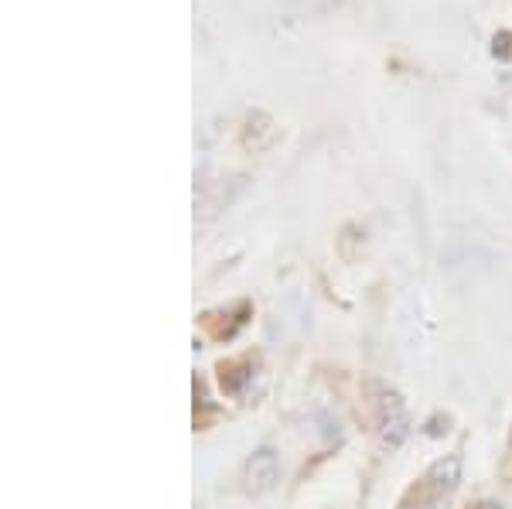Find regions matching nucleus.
<instances>
[{
	"label": "nucleus",
	"mask_w": 512,
	"mask_h": 509,
	"mask_svg": "<svg viewBox=\"0 0 512 509\" xmlns=\"http://www.w3.org/2000/svg\"><path fill=\"white\" fill-rule=\"evenodd\" d=\"M475 509H502V503H492V499H482V503H478Z\"/></svg>",
	"instance_id": "nucleus-4"
},
{
	"label": "nucleus",
	"mask_w": 512,
	"mask_h": 509,
	"mask_svg": "<svg viewBox=\"0 0 512 509\" xmlns=\"http://www.w3.org/2000/svg\"><path fill=\"white\" fill-rule=\"evenodd\" d=\"M509 451H512V428H509Z\"/></svg>",
	"instance_id": "nucleus-5"
},
{
	"label": "nucleus",
	"mask_w": 512,
	"mask_h": 509,
	"mask_svg": "<svg viewBox=\"0 0 512 509\" xmlns=\"http://www.w3.org/2000/svg\"><path fill=\"white\" fill-rule=\"evenodd\" d=\"M461 469H465V462H461L458 451L437 458L431 469L424 472V479H420V486L414 492L417 503L403 506V509H444V503H448L461 486Z\"/></svg>",
	"instance_id": "nucleus-1"
},
{
	"label": "nucleus",
	"mask_w": 512,
	"mask_h": 509,
	"mask_svg": "<svg viewBox=\"0 0 512 509\" xmlns=\"http://www.w3.org/2000/svg\"><path fill=\"white\" fill-rule=\"evenodd\" d=\"M373 390V410H376V431L383 438V445H403V438L410 434V417H407V404L400 400V393L386 383H369Z\"/></svg>",
	"instance_id": "nucleus-2"
},
{
	"label": "nucleus",
	"mask_w": 512,
	"mask_h": 509,
	"mask_svg": "<svg viewBox=\"0 0 512 509\" xmlns=\"http://www.w3.org/2000/svg\"><path fill=\"white\" fill-rule=\"evenodd\" d=\"M280 479V462H277V451L274 448H256L250 455V462H246V489L253 492V496H263V492H270L277 486Z\"/></svg>",
	"instance_id": "nucleus-3"
}]
</instances>
